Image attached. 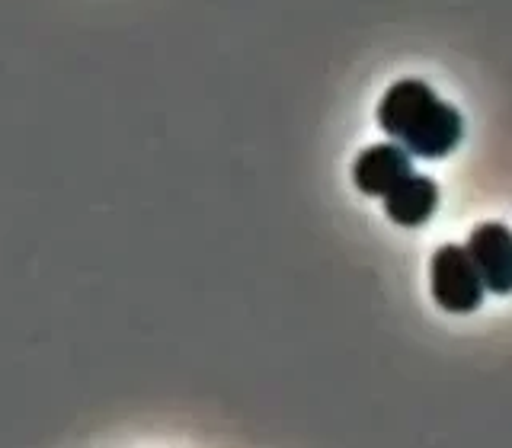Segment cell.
<instances>
[{"label":"cell","mask_w":512,"mask_h":448,"mask_svg":"<svg viewBox=\"0 0 512 448\" xmlns=\"http://www.w3.org/2000/svg\"><path fill=\"white\" fill-rule=\"evenodd\" d=\"M439 208V186L423 173H410L384 196V215L400 228H420Z\"/></svg>","instance_id":"5b68a950"},{"label":"cell","mask_w":512,"mask_h":448,"mask_svg":"<svg viewBox=\"0 0 512 448\" xmlns=\"http://www.w3.org/2000/svg\"><path fill=\"white\" fill-rule=\"evenodd\" d=\"M468 253L484 276L487 292L512 295V231L503 221H484L468 234Z\"/></svg>","instance_id":"3957f363"},{"label":"cell","mask_w":512,"mask_h":448,"mask_svg":"<svg viewBox=\"0 0 512 448\" xmlns=\"http://www.w3.org/2000/svg\"><path fill=\"white\" fill-rule=\"evenodd\" d=\"M410 173H413V154L400 141H384V144H372V148H365L359 154V160L352 164V183H356L365 196L384 199L397 183H404Z\"/></svg>","instance_id":"277c9868"},{"label":"cell","mask_w":512,"mask_h":448,"mask_svg":"<svg viewBox=\"0 0 512 448\" xmlns=\"http://www.w3.org/2000/svg\"><path fill=\"white\" fill-rule=\"evenodd\" d=\"M429 292L432 301L448 314H474L484 304L487 285L474 266L468 247L445 244L432 253L429 263Z\"/></svg>","instance_id":"7a4b0ae2"},{"label":"cell","mask_w":512,"mask_h":448,"mask_svg":"<svg viewBox=\"0 0 512 448\" xmlns=\"http://www.w3.org/2000/svg\"><path fill=\"white\" fill-rule=\"evenodd\" d=\"M378 125L391 141H400L413 157L442 160L464 138L461 112L436 96L429 84L416 77L397 80L378 103Z\"/></svg>","instance_id":"6da1fadb"}]
</instances>
